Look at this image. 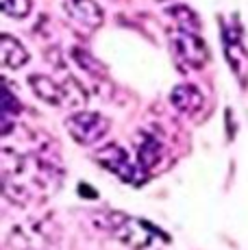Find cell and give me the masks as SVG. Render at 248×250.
<instances>
[{
    "instance_id": "2",
    "label": "cell",
    "mask_w": 248,
    "mask_h": 250,
    "mask_svg": "<svg viewBox=\"0 0 248 250\" xmlns=\"http://www.w3.org/2000/svg\"><path fill=\"white\" fill-rule=\"evenodd\" d=\"M61 227L55 218H28L24 222H18L7 233L9 250H61Z\"/></svg>"
},
{
    "instance_id": "9",
    "label": "cell",
    "mask_w": 248,
    "mask_h": 250,
    "mask_svg": "<svg viewBox=\"0 0 248 250\" xmlns=\"http://www.w3.org/2000/svg\"><path fill=\"white\" fill-rule=\"evenodd\" d=\"M28 83H31V89L35 91L37 98L44 100L46 104H52V107H61V104H65L63 85L57 83V81H52L50 76L31 74L28 76Z\"/></svg>"
},
{
    "instance_id": "15",
    "label": "cell",
    "mask_w": 248,
    "mask_h": 250,
    "mask_svg": "<svg viewBox=\"0 0 248 250\" xmlns=\"http://www.w3.org/2000/svg\"><path fill=\"white\" fill-rule=\"evenodd\" d=\"M72 59H74L83 70H87V72H96V65H98V63L87 55V52H83V50H79V48H74V50H72Z\"/></svg>"
},
{
    "instance_id": "7",
    "label": "cell",
    "mask_w": 248,
    "mask_h": 250,
    "mask_svg": "<svg viewBox=\"0 0 248 250\" xmlns=\"http://www.w3.org/2000/svg\"><path fill=\"white\" fill-rule=\"evenodd\" d=\"M63 9L68 18L85 28H100L104 22V13L96 0H65Z\"/></svg>"
},
{
    "instance_id": "6",
    "label": "cell",
    "mask_w": 248,
    "mask_h": 250,
    "mask_svg": "<svg viewBox=\"0 0 248 250\" xmlns=\"http://www.w3.org/2000/svg\"><path fill=\"white\" fill-rule=\"evenodd\" d=\"M170 44H172V52L185 65H189V68L207 65L209 50L205 46V42L198 37V33H189L176 26L174 31H170Z\"/></svg>"
},
{
    "instance_id": "12",
    "label": "cell",
    "mask_w": 248,
    "mask_h": 250,
    "mask_svg": "<svg viewBox=\"0 0 248 250\" xmlns=\"http://www.w3.org/2000/svg\"><path fill=\"white\" fill-rule=\"evenodd\" d=\"M168 16L174 20V24L183 31H189V33H200V20L198 16L192 11L189 7L185 4H176V7H170L168 9Z\"/></svg>"
},
{
    "instance_id": "10",
    "label": "cell",
    "mask_w": 248,
    "mask_h": 250,
    "mask_svg": "<svg viewBox=\"0 0 248 250\" xmlns=\"http://www.w3.org/2000/svg\"><path fill=\"white\" fill-rule=\"evenodd\" d=\"M0 57H2V65L9 70H20L28 61L26 48L22 46L16 37L7 35V33L0 37Z\"/></svg>"
},
{
    "instance_id": "8",
    "label": "cell",
    "mask_w": 248,
    "mask_h": 250,
    "mask_svg": "<svg viewBox=\"0 0 248 250\" xmlns=\"http://www.w3.org/2000/svg\"><path fill=\"white\" fill-rule=\"evenodd\" d=\"M170 103L176 111L185 113V115H196L200 109L205 107V96L196 85H176V87L170 91Z\"/></svg>"
},
{
    "instance_id": "16",
    "label": "cell",
    "mask_w": 248,
    "mask_h": 250,
    "mask_svg": "<svg viewBox=\"0 0 248 250\" xmlns=\"http://www.w3.org/2000/svg\"><path fill=\"white\" fill-rule=\"evenodd\" d=\"M155 2H168V0H155Z\"/></svg>"
},
{
    "instance_id": "3",
    "label": "cell",
    "mask_w": 248,
    "mask_h": 250,
    "mask_svg": "<svg viewBox=\"0 0 248 250\" xmlns=\"http://www.w3.org/2000/svg\"><path fill=\"white\" fill-rule=\"evenodd\" d=\"M100 220H103L100 227L128 248L144 250L157 242V230L144 220L131 218V215L120 213V211H107V213L100 215Z\"/></svg>"
},
{
    "instance_id": "11",
    "label": "cell",
    "mask_w": 248,
    "mask_h": 250,
    "mask_svg": "<svg viewBox=\"0 0 248 250\" xmlns=\"http://www.w3.org/2000/svg\"><path fill=\"white\" fill-rule=\"evenodd\" d=\"M161 157V144L157 142V137L142 133L137 137V161L142 163V167H152Z\"/></svg>"
},
{
    "instance_id": "14",
    "label": "cell",
    "mask_w": 248,
    "mask_h": 250,
    "mask_svg": "<svg viewBox=\"0 0 248 250\" xmlns=\"http://www.w3.org/2000/svg\"><path fill=\"white\" fill-rule=\"evenodd\" d=\"M0 7L9 18H26L31 13V0H0Z\"/></svg>"
},
{
    "instance_id": "13",
    "label": "cell",
    "mask_w": 248,
    "mask_h": 250,
    "mask_svg": "<svg viewBox=\"0 0 248 250\" xmlns=\"http://www.w3.org/2000/svg\"><path fill=\"white\" fill-rule=\"evenodd\" d=\"M61 85H63L65 104H70V107H83V104L87 103V89H85L74 76H68Z\"/></svg>"
},
{
    "instance_id": "5",
    "label": "cell",
    "mask_w": 248,
    "mask_h": 250,
    "mask_svg": "<svg viewBox=\"0 0 248 250\" xmlns=\"http://www.w3.org/2000/svg\"><path fill=\"white\" fill-rule=\"evenodd\" d=\"M96 161L104 170H109L111 174H116L118 179L126 181V183H135L140 185L144 181V174H142V163H135L128 157V152L124 150L118 144H107L104 148H100L96 152Z\"/></svg>"
},
{
    "instance_id": "4",
    "label": "cell",
    "mask_w": 248,
    "mask_h": 250,
    "mask_svg": "<svg viewBox=\"0 0 248 250\" xmlns=\"http://www.w3.org/2000/svg\"><path fill=\"white\" fill-rule=\"evenodd\" d=\"M65 128H68L70 137L81 146H96L104 137H107L109 120L96 111H79L65 118Z\"/></svg>"
},
{
    "instance_id": "1",
    "label": "cell",
    "mask_w": 248,
    "mask_h": 250,
    "mask_svg": "<svg viewBox=\"0 0 248 250\" xmlns=\"http://www.w3.org/2000/svg\"><path fill=\"white\" fill-rule=\"evenodd\" d=\"M61 167L44 148L13 150L2 146V194L16 205H31L55 194L61 183Z\"/></svg>"
}]
</instances>
